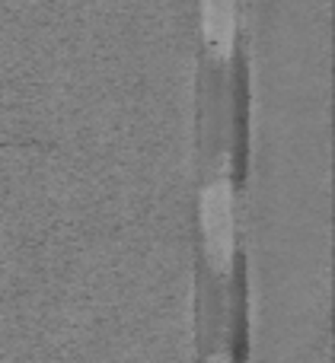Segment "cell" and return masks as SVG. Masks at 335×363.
<instances>
[{
    "mask_svg": "<svg viewBox=\"0 0 335 363\" xmlns=\"http://www.w3.org/2000/svg\"><path fill=\"white\" fill-rule=\"evenodd\" d=\"M202 233L214 268H227L234 258V188L227 176H214L202 191Z\"/></svg>",
    "mask_w": 335,
    "mask_h": 363,
    "instance_id": "cell-1",
    "label": "cell"
},
{
    "mask_svg": "<svg viewBox=\"0 0 335 363\" xmlns=\"http://www.w3.org/2000/svg\"><path fill=\"white\" fill-rule=\"evenodd\" d=\"M202 29L217 55H230L236 35V0H202Z\"/></svg>",
    "mask_w": 335,
    "mask_h": 363,
    "instance_id": "cell-2",
    "label": "cell"
},
{
    "mask_svg": "<svg viewBox=\"0 0 335 363\" xmlns=\"http://www.w3.org/2000/svg\"><path fill=\"white\" fill-rule=\"evenodd\" d=\"M208 363H230V357H227V354H211Z\"/></svg>",
    "mask_w": 335,
    "mask_h": 363,
    "instance_id": "cell-3",
    "label": "cell"
}]
</instances>
